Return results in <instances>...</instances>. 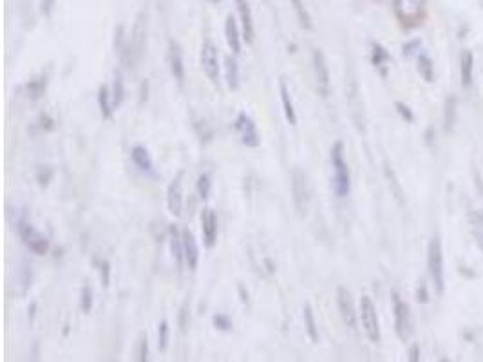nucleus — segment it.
I'll list each match as a JSON object with an SVG mask.
<instances>
[{
  "label": "nucleus",
  "instance_id": "obj_1",
  "mask_svg": "<svg viewBox=\"0 0 483 362\" xmlns=\"http://www.w3.org/2000/svg\"><path fill=\"white\" fill-rule=\"evenodd\" d=\"M331 169H333V190L337 198H348L351 192V174L350 167H348L346 158H344V143L337 141L331 147Z\"/></svg>",
  "mask_w": 483,
  "mask_h": 362
},
{
  "label": "nucleus",
  "instance_id": "obj_2",
  "mask_svg": "<svg viewBox=\"0 0 483 362\" xmlns=\"http://www.w3.org/2000/svg\"><path fill=\"white\" fill-rule=\"evenodd\" d=\"M428 270L431 277L432 286L437 290L438 295H444L445 292V263H444V247H442L440 235L429 241L428 247Z\"/></svg>",
  "mask_w": 483,
  "mask_h": 362
},
{
  "label": "nucleus",
  "instance_id": "obj_3",
  "mask_svg": "<svg viewBox=\"0 0 483 362\" xmlns=\"http://www.w3.org/2000/svg\"><path fill=\"white\" fill-rule=\"evenodd\" d=\"M17 234L22 243H24V247L34 256H46L49 248H51L47 235H44L37 226L31 225L26 217H20L17 221Z\"/></svg>",
  "mask_w": 483,
  "mask_h": 362
},
{
  "label": "nucleus",
  "instance_id": "obj_4",
  "mask_svg": "<svg viewBox=\"0 0 483 362\" xmlns=\"http://www.w3.org/2000/svg\"><path fill=\"white\" fill-rule=\"evenodd\" d=\"M428 0H393L395 17L404 27L420 26L425 18Z\"/></svg>",
  "mask_w": 483,
  "mask_h": 362
},
{
  "label": "nucleus",
  "instance_id": "obj_5",
  "mask_svg": "<svg viewBox=\"0 0 483 362\" xmlns=\"http://www.w3.org/2000/svg\"><path fill=\"white\" fill-rule=\"evenodd\" d=\"M359 317H360V323H362L364 333H366V337H368L369 341L371 342L381 341V323H378V313H376V306L369 295H362V299H360Z\"/></svg>",
  "mask_w": 483,
  "mask_h": 362
},
{
  "label": "nucleus",
  "instance_id": "obj_6",
  "mask_svg": "<svg viewBox=\"0 0 483 362\" xmlns=\"http://www.w3.org/2000/svg\"><path fill=\"white\" fill-rule=\"evenodd\" d=\"M391 303H393V317H395V332H397L400 341H407L413 332V321H411L409 304L400 297L398 292L391 294Z\"/></svg>",
  "mask_w": 483,
  "mask_h": 362
},
{
  "label": "nucleus",
  "instance_id": "obj_7",
  "mask_svg": "<svg viewBox=\"0 0 483 362\" xmlns=\"http://www.w3.org/2000/svg\"><path fill=\"white\" fill-rule=\"evenodd\" d=\"M234 129L237 131V134H239L241 143H243L244 147H249V149H257V147L261 145V134H259V131H257L256 122L252 119V116L246 115L244 111H241L239 115H237Z\"/></svg>",
  "mask_w": 483,
  "mask_h": 362
},
{
  "label": "nucleus",
  "instance_id": "obj_8",
  "mask_svg": "<svg viewBox=\"0 0 483 362\" xmlns=\"http://www.w3.org/2000/svg\"><path fill=\"white\" fill-rule=\"evenodd\" d=\"M291 196H293V203H296L297 212H299L300 216L306 214L310 203V187L306 174L300 171L299 167L293 169V172H291Z\"/></svg>",
  "mask_w": 483,
  "mask_h": 362
},
{
  "label": "nucleus",
  "instance_id": "obj_9",
  "mask_svg": "<svg viewBox=\"0 0 483 362\" xmlns=\"http://www.w3.org/2000/svg\"><path fill=\"white\" fill-rule=\"evenodd\" d=\"M312 64H313V72H315L317 91H319V94H321L322 98H328L331 82H329L328 62H326V56L321 49H313Z\"/></svg>",
  "mask_w": 483,
  "mask_h": 362
},
{
  "label": "nucleus",
  "instance_id": "obj_10",
  "mask_svg": "<svg viewBox=\"0 0 483 362\" xmlns=\"http://www.w3.org/2000/svg\"><path fill=\"white\" fill-rule=\"evenodd\" d=\"M199 62H201V67H203V71H205L206 78H209L212 84H218L219 82V53H218V47L214 46V42H210V40H205V42H203Z\"/></svg>",
  "mask_w": 483,
  "mask_h": 362
},
{
  "label": "nucleus",
  "instance_id": "obj_11",
  "mask_svg": "<svg viewBox=\"0 0 483 362\" xmlns=\"http://www.w3.org/2000/svg\"><path fill=\"white\" fill-rule=\"evenodd\" d=\"M183 178L185 172L180 171L167 188V209L174 217L183 216Z\"/></svg>",
  "mask_w": 483,
  "mask_h": 362
},
{
  "label": "nucleus",
  "instance_id": "obj_12",
  "mask_svg": "<svg viewBox=\"0 0 483 362\" xmlns=\"http://www.w3.org/2000/svg\"><path fill=\"white\" fill-rule=\"evenodd\" d=\"M337 306H338V313L343 317L344 324L348 328L355 330L357 328V310H355V303H353V297H351L350 290L344 288V286H338L337 288Z\"/></svg>",
  "mask_w": 483,
  "mask_h": 362
},
{
  "label": "nucleus",
  "instance_id": "obj_13",
  "mask_svg": "<svg viewBox=\"0 0 483 362\" xmlns=\"http://www.w3.org/2000/svg\"><path fill=\"white\" fill-rule=\"evenodd\" d=\"M181 239H183V256H185V266L190 272H196L197 264H199V247L194 238L192 231L183 228L181 231Z\"/></svg>",
  "mask_w": 483,
  "mask_h": 362
},
{
  "label": "nucleus",
  "instance_id": "obj_14",
  "mask_svg": "<svg viewBox=\"0 0 483 362\" xmlns=\"http://www.w3.org/2000/svg\"><path fill=\"white\" fill-rule=\"evenodd\" d=\"M168 65H171V72L174 80L183 86L185 82V62H183V49L176 40L168 42Z\"/></svg>",
  "mask_w": 483,
  "mask_h": 362
},
{
  "label": "nucleus",
  "instance_id": "obj_15",
  "mask_svg": "<svg viewBox=\"0 0 483 362\" xmlns=\"http://www.w3.org/2000/svg\"><path fill=\"white\" fill-rule=\"evenodd\" d=\"M201 231H203V243L206 248H212L218 241V216L212 209H203L201 212Z\"/></svg>",
  "mask_w": 483,
  "mask_h": 362
},
{
  "label": "nucleus",
  "instance_id": "obj_16",
  "mask_svg": "<svg viewBox=\"0 0 483 362\" xmlns=\"http://www.w3.org/2000/svg\"><path fill=\"white\" fill-rule=\"evenodd\" d=\"M235 6H237V13L241 18V30H243V39L246 40V44H252L256 39V30H253V17L252 9H250L249 0H235Z\"/></svg>",
  "mask_w": 483,
  "mask_h": 362
},
{
  "label": "nucleus",
  "instance_id": "obj_17",
  "mask_svg": "<svg viewBox=\"0 0 483 362\" xmlns=\"http://www.w3.org/2000/svg\"><path fill=\"white\" fill-rule=\"evenodd\" d=\"M225 39H227L230 51L234 53L235 56L239 55L241 47H243V42H241V30L237 20H235L232 15H228L227 20H225Z\"/></svg>",
  "mask_w": 483,
  "mask_h": 362
},
{
  "label": "nucleus",
  "instance_id": "obj_18",
  "mask_svg": "<svg viewBox=\"0 0 483 362\" xmlns=\"http://www.w3.org/2000/svg\"><path fill=\"white\" fill-rule=\"evenodd\" d=\"M472 78H475V55L465 49L460 55V82L463 89H469L472 86Z\"/></svg>",
  "mask_w": 483,
  "mask_h": 362
},
{
  "label": "nucleus",
  "instance_id": "obj_19",
  "mask_svg": "<svg viewBox=\"0 0 483 362\" xmlns=\"http://www.w3.org/2000/svg\"><path fill=\"white\" fill-rule=\"evenodd\" d=\"M131 158H133V163L138 167V171L145 172V174H154V163H152V158H150L149 150L143 145H134L131 149Z\"/></svg>",
  "mask_w": 483,
  "mask_h": 362
},
{
  "label": "nucleus",
  "instance_id": "obj_20",
  "mask_svg": "<svg viewBox=\"0 0 483 362\" xmlns=\"http://www.w3.org/2000/svg\"><path fill=\"white\" fill-rule=\"evenodd\" d=\"M279 94H281V103H282V112H284V118H286L288 124L296 127L297 125V112H296V107H293V102H291L290 89H288L286 82L284 80H281V84H279Z\"/></svg>",
  "mask_w": 483,
  "mask_h": 362
},
{
  "label": "nucleus",
  "instance_id": "obj_21",
  "mask_svg": "<svg viewBox=\"0 0 483 362\" xmlns=\"http://www.w3.org/2000/svg\"><path fill=\"white\" fill-rule=\"evenodd\" d=\"M225 78H227L228 89L237 91L241 86V77H239V64L234 56H227L225 58Z\"/></svg>",
  "mask_w": 483,
  "mask_h": 362
},
{
  "label": "nucleus",
  "instance_id": "obj_22",
  "mask_svg": "<svg viewBox=\"0 0 483 362\" xmlns=\"http://www.w3.org/2000/svg\"><path fill=\"white\" fill-rule=\"evenodd\" d=\"M416 64H418V72H420V77L423 78V82L432 84V82H435V77H437V72H435V62H432L431 56L423 51V49L420 51V55L416 56Z\"/></svg>",
  "mask_w": 483,
  "mask_h": 362
},
{
  "label": "nucleus",
  "instance_id": "obj_23",
  "mask_svg": "<svg viewBox=\"0 0 483 362\" xmlns=\"http://www.w3.org/2000/svg\"><path fill=\"white\" fill-rule=\"evenodd\" d=\"M171 252L172 257L176 261V266L178 270H183L185 266V256H183V239H181V234L178 232L176 226H171Z\"/></svg>",
  "mask_w": 483,
  "mask_h": 362
},
{
  "label": "nucleus",
  "instance_id": "obj_24",
  "mask_svg": "<svg viewBox=\"0 0 483 362\" xmlns=\"http://www.w3.org/2000/svg\"><path fill=\"white\" fill-rule=\"evenodd\" d=\"M456 111H458V100H456V96L451 94L449 98L445 100V107H444V131L447 132V134L453 131L454 124H456Z\"/></svg>",
  "mask_w": 483,
  "mask_h": 362
},
{
  "label": "nucleus",
  "instance_id": "obj_25",
  "mask_svg": "<svg viewBox=\"0 0 483 362\" xmlns=\"http://www.w3.org/2000/svg\"><path fill=\"white\" fill-rule=\"evenodd\" d=\"M290 4H291V8H293V11H296V17H297V20H299L300 27L306 31H312L313 18H312V15H310L308 9H306L304 0H290Z\"/></svg>",
  "mask_w": 483,
  "mask_h": 362
},
{
  "label": "nucleus",
  "instance_id": "obj_26",
  "mask_svg": "<svg viewBox=\"0 0 483 362\" xmlns=\"http://www.w3.org/2000/svg\"><path fill=\"white\" fill-rule=\"evenodd\" d=\"M98 107H100V112H102V118H105V119L112 118L114 107H112L111 91H109L107 86H102L98 89Z\"/></svg>",
  "mask_w": 483,
  "mask_h": 362
},
{
  "label": "nucleus",
  "instance_id": "obj_27",
  "mask_svg": "<svg viewBox=\"0 0 483 362\" xmlns=\"http://www.w3.org/2000/svg\"><path fill=\"white\" fill-rule=\"evenodd\" d=\"M111 98H112V107H114V111L121 105V103H124V100H125V84H124V77H121L120 71L114 72V80H112V87H111Z\"/></svg>",
  "mask_w": 483,
  "mask_h": 362
},
{
  "label": "nucleus",
  "instance_id": "obj_28",
  "mask_svg": "<svg viewBox=\"0 0 483 362\" xmlns=\"http://www.w3.org/2000/svg\"><path fill=\"white\" fill-rule=\"evenodd\" d=\"M303 316H304V328H306V333H308L310 341L312 342H319V326H317L315 316H313V310L310 304L303 308Z\"/></svg>",
  "mask_w": 483,
  "mask_h": 362
},
{
  "label": "nucleus",
  "instance_id": "obj_29",
  "mask_svg": "<svg viewBox=\"0 0 483 362\" xmlns=\"http://www.w3.org/2000/svg\"><path fill=\"white\" fill-rule=\"evenodd\" d=\"M390 60H391V55L388 53V49H385L382 44L371 42V64L375 65L376 69L385 67V64H388Z\"/></svg>",
  "mask_w": 483,
  "mask_h": 362
},
{
  "label": "nucleus",
  "instance_id": "obj_30",
  "mask_svg": "<svg viewBox=\"0 0 483 362\" xmlns=\"http://www.w3.org/2000/svg\"><path fill=\"white\" fill-rule=\"evenodd\" d=\"M27 96H29L31 100H40L46 94V89H47V78L46 77H39L34 78V80H29L27 82Z\"/></svg>",
  "mask_w": 483,
  "mask_h": 362
},
{
  "label": "nucleus",
  "instance_id": "obj_31",
  "mask_svg": "<svg viewBox=\"0 0 483 362\" xmlns=\"http://www.w3.org/2000/svg\"><path fill=\"white\" fill-rule=\"evenodd\" d=\"M384 174H385V179L390 181V187H391V192L395 194V198L398 200V203L400 205H404V190H402V187H400V183H398V178H397V174H395V171L391 169L388 163L384 165Z\"/></svg>",
  "mask_w": 483,
  "mask_h": 362
},
{
  "label": "nucleus",
  "instance_id": "obj_32",
  "mask_svg": "<svg viewBox=\"0 0 483 362\" xmlns=\"http://www.w3.org/2000/svg\"><path fill=\"white\" fill-rule=\"evenodd\" d=\"M196 190H197V196H199V200H209L210 196V190H212V179H210V174H206V172H203V174H199V178H197V183H196Z\"/></svg>",
  "mask_w": 483,
  "mask_h": 362
},
{
  "label": "nucleus",
  "instance_id": "obj_33",
  "mask_svg": "<svg viewBox=\"0 0 483 362\" xmlns=\"http://www.w3.org/2000/svg\"><path fill=\"white\" fill-rule=\"evenodd\" d=\"M93 303H94V297H93V288L91 286H81V292H80V310L84 311V313H89L91 310H93Z\"/></svg>",
  "mask_w": 483,
  "mask_h": 362
},
{
  "label": "nucleus",
  "instance_id": "obj_34",
  "mask_svg": "<svg viewBox=\"0 0 483 362\" xmlns=\"http://www.w3.org/2000/svg\"><path fill=\"white\" fill-rule=\"evenodd\" d=\"M212 323H214L216 330H219V332H232L234 330V323L225 313H218V316L212 317Z\"/></svg>",
  "mask_w": 483,
  "mask_h": 362
},
{
  "label": "nucleus",
  "instance_id": "obj_35",
  "mask_svg": "<svg viewBox=\"0 0 483 362\" xmlns=\"http://www.w3.org/2000/svg\"><path fill=\"white\" fill-rule=\"evenodd\" d=\"M420 51H422V42H420L418 39L409 40V42H406L402 46V55L406 56V58H413V56H418Z\"/></svg>",
  "mask_w": 483,
  "mask_h": 362
},
{
  "label": "nucleus",
  "instance_id": "obj_36",
  "mask_svg": "<svg viewBox=\"0 0 483 362\" xmlns=\"http://www.w3.org/2000/svg\"><path fill=\"white\" fill-rule=\"evenodd\" d=\"M168 333H171V328H168L167 321H161L158 328V348L161 351H165L168 346Z\"/></svg>",
  "mask_w": 483,
  "mask_h": 362
},
{
  "label": "nucleus",
  "instance_id": "obj_37",
  "mask_svg": "<svg viewBox=\"0 0 483 362\" xmlns=\"http://www.w3.org/2000/svg\"><path fill=\"white\" fill-rule=\"evenodd\" d=\"M395 109H397L398 116L406 122V124H413L415 122V115L411 111V107L404 102H397L395 103Z\"/></svg>",
  "mask_w": 483,
  "mask_h": 362
},
{
  "label": "nucleus",
  "instance_id": "obj_38",
  "mask_svg": "<svg viewBox=\"0 0 483 362\" xmlns=\"http://www.w3.org/2000/svg\"><path fill=\"white\" fill-rule=\"evenodd\" d=\"M37 179H39L40 187H47L49 181L53 179V171L49 167H40L39 171H37Z\"/></svg>",
  "mask_w": 483,
  "mask_h": 362
},
{
  "label": "nucleus",
  "instance_id": "obj_39",
  "mask_svg": "<svg viewBox=\"0 0 483 362\" xmlns=\"http://www.w3.org/2000/svg\"><path fill=\"white\" fill-rule=\"evenodd\" d=\"M138 361H141V362L149 361V341H147V335H141V339H140V348H138Z\"/></svg>",
  "mask_w": 483,
  "mask_h": 362
},
{
  "label": "nucleus",
  "instance_id": "obj_40",
  "mask_svg": "<svg viewBox=\"0 0 483 362\" xmlns=\"http://www.w3.org/2000/svg\"><path fill=\"white\" fill-rule=\"evenodd\" d=\"M416 301L420 304H428L429 303V290H428V283L422 281L418 285V290H416Z\"/></svg>",
  "mask_w": 483,
  "mask_h": 362
},
{
  "label": "nucleus",
  "instance_id": "obj_41",
  "mask_svg": "<svg viewBox=\"0 0 483 362\" xmlns=\"http://www.w3.org/2000/svg\"><path fill=\"white\" fill-rule=\"evenodd\" d=\"M100 277H102L103 286H109V281H111V264H109V261L100 263Z\"/></svg>",
  "mask_w": 483,
  "mask_h": 362
},
{
  "label": "nucleus",
  "instance_id": "obj_42",
  "mask_svg": "<svg viewBox=\"0 0 483 362\" xmlns=\"http://www.w3.org/2000/svg\"><path fill=\"white\" fill-rule=\"evenodd\" d=\"M407 361L411 362H418L420 361V344L418 342H413L407 349Z\"/></svg>",
  "mask_w": 483,
  "mask_h": 362
},
{
  "label": "nucleus",
  "instance_id": "obj_43",
  "mask_svg": "<svg viewBox=\"0 0 483 362\" xmlns=\"http://www.w3.org/2000/svg\"><path fill=\"white\" fill-rule=\"evenodd\" d=\"M40 127H42L44 131H53V129H55V119L47 115V112H44V115H40Z\"/></svg>",
  "mask_w": 483,
  "mask_h": 362
},
{
  "label": "nucleus",
  "instance_id": "obj_44",
  "mask_svg": "<svg viewBox=\"0 0 483 362\" xmlns=\"http://www.w3.org/2000/svg\"><path fill=\"white\" fill-rule=\"evenodd\" d=\"M187 306H188V303H185L183 304V308H181V311H180V326H181V332H185L187 330Z\"/></svg>",
  "mask_w": 483,
  "mask_h": 362
},
{
  "label": "nucleus",
  "instance_id": "obj_45",
  "mask_svg": "<svg viewBox=\"0 0 483 362\" xmlns=\"http://www.w3.org/2000/svg\"><path fill=\"white\" fill-rule=\"evenodd\" d=\"M53 6H55V0H44L42 2V11H44V15H46V17H49V15H51Z\"/></svg>",
  "mask_w": 483,
  "mask_h": 362
},
{
  "label": "nucleus",
  "instance_id": "obj_46",
  "mask_svg": "<svg viewBox=\"0 0 483 362\" xmlns=\"http://www.w3.org/2000/svg\"><path fill=\"white\" fill-rule=\"evenodd\" d=\"M476 239H478L479 248L483 250V223H476Z\"/></svg>",
  "mask_w": 483,
  "mask_h": 362
},
{
  "label": "nucleus",
  "instance_id": "obj_47",
  "mask_svg": "<svg viewBox=\"0 0 483 362\" xmlns=\"http://www.w3.org/2000/svg\"><path fill=\"white\" fill-rule=\"evenodd\" d=\"M239 295H241V303H249V292H244V286L239 285Z\"/></svg>",
  "mask_w": 483,
  "mask_h": 362
},
{
  "label": "nucleus",
  "instance_id": "obj_48",
  "mask_svg": "<svg viewBox=\"0 0 483 362\" xmlns=\"http://www.w3.org/2000/svg\"><path fill=\"white\" fill-rule=\"evenodd\" d=\"M425 141H428V145H432V127L428 129V134H425Z\"/></svg>",
  "mask_w": 483,
  "mask_h": 362
},
{
  "label": "nucleus",
  "instance_id": "obj_49",
  "mask_svg": "<svg viewBox=\"0 0 483 362\" xmlns=\"http://www.w3.org/2000/svg\"><path fill=\"white\" fill-rule=\"evenodd\" d=\"M209 2H212V4H216V2H219V0H209Z\"/></svg>",
  "mask_w": 483,
  "mask_h": 362
}]
</instances>
